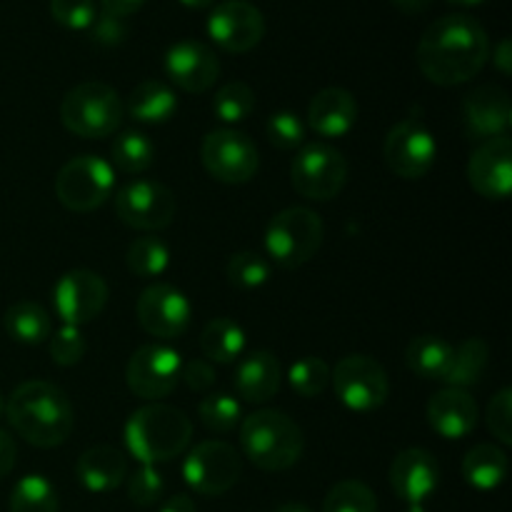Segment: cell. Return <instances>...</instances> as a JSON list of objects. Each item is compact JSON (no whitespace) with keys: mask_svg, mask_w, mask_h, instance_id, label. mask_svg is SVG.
Instances as JSON below:
<instances>
[{"mask_svg":"<svg viewBox=\"0 0 512 512\" xmlns=\"http://www.w3.org/2000/svg\"><path fill=\"white\" fill-rule=\"evenodd\" d=\"M490 38L480 20L465 13H450L435 20L420 38L415 60L430 83L463 85L485 68Z\"/></svg>","mask_w":512,"mask_h":512,"instance_id":"obj_1","label":"cell"},{"mask_svg":"<svg viewBox=\"0 0 512 512\" xmlns=\"http://www.w3.org/2000/svg\"><path fill=\"white\" fill-rule=\"evenodd\" d=\"M15 433L35 448H58L73 433L75 413L68 395L48 380H28L5 400Z\"/></svg>","mask_w":512,"mask_h":512,"instance_id":"obj_2","label":"cell"},{"mask_svg":"<svg viewBox=\"0 0 512 512\" xmlns=\"http://www.w3.org/2000/svg\"><path fill=\"white\" fill-rule=\"evenodd\" d=\"M193 440V423L173 405L150 403L125 423V445L140 465H158L180 458Z\"/></svg>","mask_w":512,"mask_h":512,"instance_id":"obj_3","label":"cell"},{"mask_svg":"<svg viewBox=\"0 0 512 512\" xmlns=\"http://www.w3.org/2000/svg\"><path fill=\"white\" fill-rule=\"evenodd\" d=\"M240 448L255 468L283 473L303 458L305 435L280 410H258L240 425Z\"/></svg>","mask_w":512,"mask_h":512,"instance_id":"obj_4","label":"cell"},{"mask_svg":"<svg viewBox=\"0 0 512 512\" xmlns=\"http://www.w3.org/2000/svg\"><path fill=\"white\" fill-rule=\"evenodd\" d=\"M125 105L118 90L100 80H85L65 93L60 103V120L73 135L85 140H100L120 128Z\"/></svg>","mask_w":512,"mask_h":512,"instance_id":"obj_5","label":"cell"},{"mask_svg":"<svg viewBox=\"0 0 512 512\" xmlns=\"http://www.w3.org/2000/svg\"><path fill=\"white\" fill-rule=\"evenodd\" d=\"M325 238L323 220L310 208H285L265 230V250L280 268L295 270L315 258Z\"/></svg>","mask_w":512,"mask_h":512,"instance_id":"obj_6","label":"cell"},{"mask_svg":"<svg viewBox=\"0 0 512 512\" xmlns=\"http://www.w3.org/2000/svg\"><path fill=\"white\" fill-rule=\"evenodd\" d=\"M348 180V160L328 143H308L298 150L290 165V183L305 200L328 203Z\"/></svg>","mask_w":512,"mask_h":512,"instance_id":"obj_7","label":"cell"},{"mask_svg":"<svg viewBox=\"0 0 512 512\" xmlns=\"http://www.w3.org/2000/svg\"><path fill=\"white\" fill-rule=\"evenodd\" d=\"M115 188L113 165L98 155H78L60 168L55 195L70 213H90L108 203Z\"/></svg>","mask_w":512,"mask_h":512,"instance_id":"obj_8","label":"cell"},{"mask_svg":"<svg viewBox=\"0 0 512 512\" xmlns=\"http://www.w3.org/2000/svg\"><path fill=\"white\" fill-rule=\"evenodd\" d=\"M243 475V458L223 440H205L195 445L183 463V478L193 493L220 498L238 485Z\"/></svg>","mask_w":512,"mask_h":512,"instance_id":"obj_9","label":"cell"},{"mask_svg":"<svg viewBox=\"0 0 512 512\" xmlns=\"http://www.w3.org/2000/svg\"><path fill=\"white\" fill-rule=\"evenodd\" d=\"M333 388L340 403L355 413H370L385 405L390 393L385 368L370 355H345L333 370Z\"/></svg>","mask_w":512,"mask_h":512,"instance_id":"obj_10","label":"cell"},{"mask_svg":"<svg viewBox=\"0 0 512 512\" xmlns=\"http://www.w3.org/2000/svg\"><path fill=\"white\" fill-rule=\"evenodd\" d=\"M200 160H203L205 170L225 185L250 183L260 165L258 148L253 140L233 128H220L205 135L203 145H200Z\"/></svg>","mask_w":512,"mask_h":512,"instance_id":"obj_11","label":"cell"},{"mask_svg":"<svg viewBox=\"0 0 512 512\" xmlns=\"http://www.w3.org/2000/svg\"><path fill=\"white\" fill-rule=\"evenodd\" d=\"M178 213L173 190L155 180H130L115 193V215L133 230H163Z\"/></svg>","mask_w":512,"mask_h":512,"instance_id":"obj_12","label":"cell"},{"mask_svg":"<svg viewBox=\"0 0 512 512\" xmlns=\"http://www.w3.org/2000/svg\"><path fill=\"white\" fill-rule=\"evenodd\" d=\"M385 165L403 180H418L433 168L438 143L428 125L418 118L400 120L383 145Z\"/></svg>","mask_w":512,"mask_h":512,"instance_id":"obj_13","label":"cell"},{"mask_svg":"<svg viewBox=\"0 0 512 512\" xmlns=\"http://www.w3.org/2000/svg\"><path fill=\"white\" fill-rule=\"evenodd\" d=\"M180 368H183V360H180L178 350L160 343L143 345L128 360L125 383L138 398L158 403L175 390L180 380Z\"/></svg>","mask_w":512,"mask_h":512,"instance_id":"obj_14","label":"cell"},{"mask_svg":"<svg viewBox=\"0 0 512 512\" xmlns=\"http://www.w3.org/2000/svg\"><path fill=\"white\" fill-rule=\"evenodd\" d=\"M55 313L63 325L93 323L108 305V283L93 270H68L53 288Z\"/></svg>","mask_w":512,"mask_h":512,"instance_id":"obj_15","label":"cell"},{"mask_svg":"<svg viewBox=\"0 0 512 512\" xmlns=\"http://www.w3.org/2000/svg\"><path fill=\"white\" fill-rule=\"evenodd\" d=\"M208 35L225 53H248L265 35V18L248 0H225L208 15Z\"/></svg>","mask_w":512,"mask_h":512,"instance_id":"obj_16","label":"cell"},{"mask_svg":"<svg viewBox=\"0 0 512 512\" xmlns=\"http://www.w3.org/2000/svg\"><path fill=\"white\" fill-rule=\"evenodd\" d=\"M135 313H138L140 328L160 340L180 338L193 318L190 300L168 283H153L145 288L135 305Z\"/></svg>","mask_w":512,"mask_h":512,"instance_id":"obj_17","label":"cell"},{"mask_svg":"<svg viewBox=\"0 0 512 512\" xmlns=\"http://www.w3.org/2000/svg\"><path fill=\"white\" fill-rule=\"evenodd\" d=\"M512 125V103L508 90L500 85H480L463 100V128L470 140H485L508 135Z\"/></svg>","mask_w":512,"mask_h":512,"instance_id":"obj_18","label":"cell"},{"mask_svg":"<svg viewBox=\"0 0 512 512\" xmlns=\"http://www.w3.org/2000/svg\"><path fill=\"white\" fill-rule=\"evenodd\" d=\"M468 180L478 195L488 200H508L512 190V140L510 135L485 140L468 160Z\"/></svg>","mask_w":512,"mask_h":512,"instance_id":"obj_19","label":"cell"},{"mask_svg":"<svg viewBox=\"0 0 512 512\" xmlns=\"http://www.w3.org/2000/svg\"><path fill=\"white\" fill-rule=\"evenodd\" d=\"M165 73L185 93H205L220 75V60L198 40H180L165 53Z\"/></svg>","mask_w":512,"mask_h":512,"instance_id":"obj_20","label":"cell"},{"mask_svg":"<svg viewBox=\"0 0 512 512\" xmlns=\"http://www.w3.org/2000/svg\"><path fill=\"white\" fill-rule=\"evenodd\" d=\"M440 483V465L425 448H408L390 465L393 493L405 505H425Z\"/></svg>","mask_w":512,"mask_h":512,"instance_id":"obj_21","label":"cell"},{"mask_svg":"<svg viewBox=\"0 0 512 512\" xmlns=\"http://www.w3.org/2000/svg\"><path fill=\"white\" fill-rule=\"evenodd\" d=\"M425 415L443 440H463L478 425V403L468 390L443 388L428 400Z\"/></svg>","mask_w":512,"mask_h":512,"instance_id":"obj_22","label":"cell"},{"mask_svg":"<svg viewBox=\"0 0 512 512\" xmlns=\"http://www.w3.org/2000/svg\"><path fill=\"white\" fill-rule=\"evenodd\" d=\"M358 100L345 88H325L310 100L308 125L320 138H343L355 128Z\"/></svg>","mask_w":512,"mask_h":512,"instance_id":"obj_23","label":"cell"},{"mask_svg":"<svg viewBox=\"0 0 512 512\" xmlns=\"http://www.w3.org/2000/svg\"><path fill=\"white\" fill-rule=\"evenodd\" d=\"M280 383H283V370L273 353L253 350L240 358L238 370H235V390L243 400L253 405H265L278 395Z\"/></svg>","mask_w":512,"mask_h":512,"instance_id":"obj_24","label":"cell"},{"mask_svg":"<svg viewBox=\"0 0 512 512\" xmlns=\"http://www.w3.org/2000/svg\"><path fill=\"white\" fill-rule=\"evenodd\" d=\"M75 475L88 493H110L120 488L128 475V460L113 445L88 448L75 463Z\"/></svg>","mask_w":512,"mask_h":512,"instance_id":"obj_25","label":"cell"},{"mask_svg":"<svg viewBox=\"0 0 512 512\" xmlns=\"http://www.w3.org/2000/svg\"><path fill=\"white\" fill-rule=\"evenodd\" d=\"M508 453L500 445L493 443H480L468 450L463 460V478L470 488L475 490H488L500 488L508 478Z\"/></svg>","mask_w":512,"mask_h":512,"instance_id":"obj_26","label":"cell"},{"mask_svg":"<svg viewBox=\"0 0 512 512\" xmlns=\"http://www.w3.org/2000/svg\"><path fill=\"white\" fill-rule=\"evenodd\" d=\"M125 110L138 123L163 125L178 110V98H175L173 88H168L163 80H143L133 88Z\"/></svg>","mask_w":512,"mask_h":512,"instance_id":"obj_27","label":"cell"},{"mask_svg":"<svg viewBox=\"0 0 512 512\" xmlns=\"http://www.w3.org/2000/svg\"><path fill=\"white\" fill-rule=\"evenodd\" d=\"M453 345L440 335H418L405 348V365L423 380L443 383L453 363Z\"/></svg>","mask_w":512,"mask_h":512,"instance_id":"obj_28","label":"cell"},{"mask_svg":"<svg viewBox=\"0 0 512 512\" xmlns=\"http://www.w3.org/2000/svg\"><path fill=\"white\" fill-rule=\"evenodd\" d=\"M200 350L208 363H238L245 353V333L235 320L215 318L200 333Z\"/></svg>","mask_w":512,"mask_h":512,"instance_id":"obj_29","label":"cell"},{"mask_svg":"<svg viewBox=\"0 0 512 512\" xmlns=\"http://www.w3.org/2000/svg\"><path fill=\"white\" fill-rule=\"evenodd\" d=\"M5 333L15 340V343L23 345H40L43 340L50 338V315L48 310L40 303H33V300H20V303H13L8 310H5Z\"/></svg>","mask_w":512,"mask_h":512,"instance_id":"obj_30","label":"cell"},{"mask_svg":"<svg viewBox=\"0 0 512 512\" xmlns=\"http://www.w3.org/2000/svg\"><path fill=\"white\" fill-rule=\"evenodd\" d=\"M488 358H490V350L488 343L480 338H470L465 340L463 345L453 350V363H450L448 375H445L443 383L448 388H470V385L480 383L483 378L485 368H488Z\"/></svg>","mask_w":512,"mask_h":512,"instance_id":"obj_31","label":"cell"},{"mask_svg":"<svg viewBox=\"0 0 512 512\" xmlns=\"http://www.w3.org/2000/svg\"><path fill=\"white\" fill-rule=\"evenodd\" d=\"M110 158L113 165L120 173L138 175L153 165L155 158V145L150 143V138L140 130H125L110 145Z\"/></svg>","mask_w":512,"mask_h":512,"instance_id":"obj_32","label":"cell"},{"mask_svg":"<svg viewBox=\"0 0 512 512\" xmlns=\"http://www.w3.org/2000/svg\"><path fill=\"white\" fill-rule=\"evenodd\" d=\"M10 512H58V493L45 475H25L10 493Z\"/></svg>","mask_w":512,"mask_h":512,"instance_id":"obj_33","label":"cell"},{"mask_svg":"<svg viewBox=\"0 0 512 512\" xmlns=\"http://www.w3.org/2000/svg\"><path fill=\"white\" fill-rule=\"evenodd\" d=\"M125 263H128V270L135 278H158V275H163L168 270L170 250L160 238L145 235V238H138L130 243Z\"/></svg>","mask_w":512,"mask_h":512,"instance_id":"obj_34","label":"cell"},{"mask_svg":"<svg viewBox=\"0 0 512 512\" xmlns=\"http://www.w3.org/2000/svg\"><path fill=\"white\" fill-rule=\"evenodd\" d=\"M253 108H255V93L248 83H243V80L225 83L213 98L215 118L225 125L243 123V120L253 113Z\"/></svg>","mask_w":512,"mask_h":512,"instance_id":"obj_35","label":"cell"},{"mask_svg":"<svg viewBox=\"0 0 512 512\" xmlns=\"http://www.w3.org/2000/svg\"><path fill=\"white\" fill-rule=\"evenodd\" d=\"M323 512H378V500L360 480H343L328 490Z\"/></svg>","mask_w":512,"mask_h":512,"instance_id":"obj_36","label":"cell"},{"mask_svg":"<svg viewBox=\"0 0 512 512\" xmlns=\"http://www.w3.org/2000/svg\"><path fill=\"white\" fill-rule=\"evenodd\" d=\"M198 418L213 433H230L243 418V408L238 400L228 393H213L200 400Z\"/></svg>","mask_w":512,"mask_h":512,"instance_id":"obj_37","label":"cell"},{"mask_svg":"<svg viewBox=\"0 0 512 512\" xmlns=\"http://www.w3.org/2000/svg\"><path fill=\"white\" fill-rule=\"evenodd\" d=\"M288 383L300 398H318L330 383V368L320 358H300L290 365Z\"/></svg>","mask_w":512,"mask_h":512,"instance_id":"obj_38","label":"cell"},{"mask_svg":"<svg viewBox=\"0 0 512 512\" xmlns=\"http://www.w3.org/2000/svg\"><path fill=\"white\" fill-rule=\"evenodd\" d=\"M228 278L238 288L255 290L270 280V263L260 253L243 250L228 260Z\"/></svg>","mask_w":512,"mask_h":512,"instance_id":"obj_39","label":"cell"},{"mask_svg":"<svg viewBox=\"0 0 512 512\" xmlns=\"http://www.w3.org/2000/svg\"><path fill=\"white\" fill-rule=\"evenodd\" d=\"M165 493L163 475L155 470V465H140L133 475L128 478V498L133 500L138 508H153L160 503Z\"/></svg>","mask_w":512,"mask_h":512,"instance_id":"obj_40","label":"cell"},{"mask_svg":"<svg viewBox=\"0 0 512 512\" xmlns=\"http://www.w3.org/2000/svg\"><path fill=\"white\" fill-rule=\"evenodd\" d=\"M85 335L75 325H60L50 338V358L60 368H70L78 365L85 355Z\"/></svg>","mask_w":512,"mask_h":512,"instance_id":"obj_41","label":"cell"},{"mask_svg":"<svg viewBox=\"0 0 512 512\" xmlns=\"http://www.w3.org/2000/svg\"><path fill=\"white\" fill-rule=\"evenodd\" d=\"M265 133H268L270 143L280 150H293L305 143V123L290 110H280V113L270 115Z\"/></svg>","mask_w":512,"mask_h":512,"instance_id":"obj_42","label":"cell"},{"mask_svg":"<svg viewBox=\"0 0 512 512\" xmlns=\"http://www.w3.org/2000/svg\"><path fill=\"white\" fill-rule=\"evenodd\" d=\"M50 15L68 30H90L98 18L93 0H50Z\"/></svg>","mask_w":512,"mask_h":512,"instance_id":"obj_43","label":"cell"},{"mask_svg":"<svg viewBox=\"0 0 512 512\" xmlns=\"http://www.w3.org/2000/svg\"><path fill=\"white\" fill-rule=\"evenodd\" d=\"M485 423L490 433L503 445H512V390L503 388L493 395L485 410Z\"/></svg>","mask_w":512,"mask_h":512,"instance_id":"obj_44","label":"cell"},{"mask_svg":"<svg viewBox=\"0 0 512 512\" xmlns=\"http://www.w3.org/2000/svg\"><path fill=\"white\" fill-rule=\"evenodd\" d=\"M180 380L188 385L195 393H205L215 385V368L208 360H190V363H183L180 368Z\"/></svg>","mask_w":512,"mask_h":512,"instance_id":"obj_45","label":"cell"},{"mask_svg":"<svg viewBox=\"0 0 512 512\" xmlns=\"http://www.w3.org/2000/svg\"><path fill=\"white\" fill-rule=\"evenodd\" d=\"M90 33H93V40L100 45H118L123 43L125 38V23L123 18L118 15H110V13H100L95 18V23L90 25Z\"/></svg>","mask_w":512,"mask_h":512,"instance_id":"obj_46","label":"cell"},{"mask_svg":"<svg viewBox=\"0 0 512 512\" xmlns=\"http://www.w3.org/2000/svg\"><path fill=\"white\" fill-rule=\"evenodd\" d=\"M15 458H18L15 440L10 438V433L0 430V478H5L15 468Z\"/></svg>","mask_w":512,"mask_h":512,"instance_id":"obj_47","label":"cell"},{"mask_svg":"<svg viewBox=\"0 0 512 512\" xmlns=\"http://www.w3.org/2000/svg\"><path fill=\"white\" fill-rule=\"evenodd\" d=\"M100 3H103L105 13L125 18V15L138 13V10L145 5V0H100Z\"/></svg>","mask_w":512,"mask_h":512,"instance_id":"obj_48","label":"cell"},{"mask_svg":"<svg viewBox=\"0 0 512 512\" xmlns=\"http://www.w3.org/2000/svg\"><path fill=\"white\" fill-rule=\"evenodd\" d=\"M493 63H495V68H498L503 75L512 73V45H510L508 38L500 40L498 48L493 50Z\"/></svg>","mask_w":512,"mask_h":512,"instance_id":"obj_49","label":"cell"},{"mask_svg":"<svg viewBox=\"0 0 512 512\" xmlns=\"http://www.w3.org/2000/svg\"><path fill=\"white\" fill-rule=\"evenodd\" d=\"M158 512H198V508H195L193 498L190 495H173V498H168L163 503V508H160Z\"/></svg>","mask_w":512,"mask_h":512,"instance_id":"obj_50","label":"cell"},{"mask_svg":"<svg viewBox=\"0 0 512 512\" xmlns=\"http://www.w3.org/2000/svg\"><path fill=\"white\" fill-rule=\"evenodd\" d=\"M433 0H393L395 8L405 15H415V13H423Z\"/></svg>","mask_w":512,"mask_h":512,"instance_id":"obj_51","label":"cell"},{"mask_svg":"<svg viewBox=\"0 0 512 512\" xmlns=\"http://www.w3.org/2000/svg\"><path fill=\"white\" fill-rule=\"evenodd\" d=\"M213 3L215 0H180V5H185V8H190V10H205V8H210Z\"/></svg>","mask_w":512,"mask_h":512,"instance_id":"obj_52","label":"cell"},{"mask_svg":"<svg viewBox=\"0 0 512 512\" xmlns=\"http://www.w3.org/2000/svg\"><path fill=\"white\" fill-rule=\"evenodd\" d=\"M275 512H313V510H310L308 505H303V503H285V505H280V508Z\"/></svg>","mask_w":512,"mask_h":512,"instance_id":"obj_53","label":"cell"},{"mask_svg":"<svg viewBox=\"0 0 512 512\" xmlns=\"http://www.w3.org/2000/svg\"><path fill=\"white\" fill-rule=\"evenodd\" d=\"M448 3L463 5V8H468V5H480V3H485V0H448Z\"/></svg>","mask_w":512,"mask_h":512,"instance_id":"obj_54","label":"cell"},{"mask_svg":"<svg viewBox=\"0 0 512 512\" xmlns=\"http://www.w3.org/2000/svg\"><path fill=\"white\" fill-rule=\"evenodd\" d=\"M403 512H425V505H408Z\"/></svg>","mask_w":512,"mask_h":512,"instance_id":"obj_55","label":"cell"},{"mask_svg":"<svg viewBox=\"0 0 512 512\" xmlns=\"http://www.w3.org/2000/svg\"><path fill=\"white\" fill-rule=\"evenodd\" d=\"M3 413H5V398L0 395V415H3Z\"/></svg>","mask_w":512,"mask_h":512,"instance_id":"obj_56","label":"cell"}]
</instances>
